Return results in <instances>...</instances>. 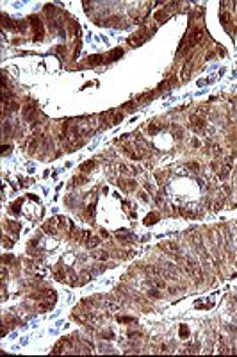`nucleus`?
<instances>
[{"label": "nucleus", "mask_w": 237, "mask_h": 357, "mask_svg": "<svg viewBox=\"0 0 237 357\" xmlns=\"http://www.w3.org/2000/svg\"><path fill=\"white\" fill-rule=\"evenodd\" d=\"M184 270H186V273L189 275V277H193V279H196L198 282L202 280V268H200V264L196 263L193 257H184Z\"/></svg>", "instance_id": "1"}, {"label": "nucleus", "mask_w": 237, "mask_h": 357, "mask_svg": "<svg viewBox=\"0 0 237 357\" xmlns=\"http://www.w3.org/2000/svg\"><path fill=\"white\" fill-rule=\"evenodd\" d=\"M29 20H31V25H32V29H34L36 39H41L43 38V23H41V20H39L38 16H31Z\"/></svg>", "instance_id": "2"}, {"label": "nucleus", "mask_w": 237, "mask_h": 357, "mask_svg": "<svg viewBox=\"0 0 237 357\" xmlns=\"http://www.w3.org/2000/svg\"><path fill=\"white\" fill-rule=\"evenodd\" d=\"M205 125H207V122L203 118H200L198 115L191 118V127H193V130H196V132H202L205 129Z\"/></svg>", "instance_id": "3"}, {"label": "nucleus", "mask_w": 237, "mask_h": 357, "mask_svg": "<svg viewBox=\"0 0 237 357\" xmlns=\"http://www.w3.org/2000/svg\"><path fill=\"white\" fill-rule=\"evenodd\" d=\"M103 61H105V57L103 55H89V59H87V63L91 64V66H96V64H102Z\"/></svg>", "instance_id": "4"}, {"label": "nucleus", "mask_w": 237, "mask_h": 357, "mask_svg": "<svg viewBox=\"0 0 237 357\" xmlns=\"http://www.w3.org/2000/svg\"><path fill=\"white\" fill-rule=\"evenodd\" d=\"M86 243H87V246H96V245L100 243V239L94 238V236H91V234H86Z\"/></svg>", "instance_id": "5"}, {"label": "nucleus", "mask_w": 237, "mask_h": 357, "mask_svg": "<svg viewBox=\"0 0 237 357\" xmlns=\"http://www.w3.org/2000/svg\"><path fill=\"white\" fill-rule=\"evenodd\" d=\"M157 218H159V214H157V212H154V214H148V216L144 218V223H146V225H152V223H155V221H157Z\"/></svg>", "instance_id": "6"}, {"label": "nucleus", "mask_w": 237, "mask_h": 357, "mask_svg": "<svg viewBox=\"0 0 237 357\" xmlns=\"http://www.w3.org/2000/svg\"><path fill=\"white\" fill-rule=\"evenodd\" d=\"M171 130H173V136H175L176 139H178V137L182 139V134H184V130H182V129H180L178 125H171Z\"/></svg>", "instance_id": "7"}, {"label": "nucleus", "mask_w": 237, "mask_h": 357, "mask_svg": "<svg viewBox=\"0 0 237 357\" xmlns=\"http://www.w3.org/2000/svg\"><path fill=\"white\" fill-rule=\"evenodd\" d=\"M121 55H123V50H121V48H116V50H114V52L111 54L107 59H109V61H114V59H118V57H121Z\"/></svg>", "instance_id": "8"}, {"label": "nucleus", "mask_w": 237, "mask_h": 357, "mask_svg": "<svg viewBox=\"0 0 237 357\" xmlns=\"http://www.w3.org/2000/svg\"><path fill=\"white\" fill-rule=\"evenodd\" d=\"M161 129H164V125H157V123H154V125H150V127H148V132H150V134L154 136V134H157V132L161 130Z\"/></svg>", "instance_id": "9"}, {"label": "nucleus", "mask_w": 237, "mask_h": 357, "mask_svg": "<svg viewBox=\"0 0 237 357\" xmlns=\"http://www.w3.org/2000/svg\"><path fill=\"white\" fill-rule=\"evenodd\" d=\"M94 166H96V163H94V161H87V163H84V166H82V168H80V170H82L84 173H86V171H89V170H93Z\"/></svg>", "instance_id": "10"}, {"label": "nucleus", "mask_w": 237, "mask_h": 357, "mask_svg": "<svg viewBox=\"0 0 237 357\" xmlns=\"http://www.w3.org/2000/svg\"><path fill=\"white\" fill-rule=\"evenodd\" d=\"M118 321H120V323H134L135 320L132 318V316H118Z\"/></svg>", "instance_id": "11"}, {"label": "nucleus", "mask_w": 237, "mask_h": 357, "mask_svg": "<svg viewBox=\"0 0 237 357\" xmlns=\"http://www.w3.org/2000/svg\"><path fill=\"white\" fill-rule=\"evenodd\" d=\"M148 296H150V298H152V296H154V298H161L162 295H161V291H159L157 287H152V289H148Z\"/></svg>", "instance_id": "12"}, {"label": "nucleus", "mask_w": 237, "mask_h": 357, "mask_svg": "<svg viewBox=\"0 0 237 357\" xmlns=\"http://www.w3.org/2000/svg\"><path fill=\"white\" fill-rule=\"evenodd\" d=\"M20 205H21V200H16L14 204H11V211H13L14 214H18V212H20Z\"/></svg>", "instance_id": "13"}, {"label": "nucleus", "mask_w": 237, "mask_h": 357, "mask_svg": "<svg viewBox=\"0 0 237 357\" xmlns=\"http://www.w3.org/2000/svg\"><path fill=\"white\" fill-rule=\"evenodd\" d=\"M93 257H94V259H109V254H107V252H96V250H94Z\"/></svg>", "instance_id": "14"}, {"label": "nucleus", "mask_w": 237, "mask_h": 357, "mask_svg": "<svg viewBox=\"0 0 237 357\" xmlns=\"http://www.w3.org/2000/svg\"><path fill=\"white\" fill-rule=\"evenodd\" d=\"M178 332H180V337H189V329H187V325H180Z\"/></svg>", "instance_id": "15"}, {"label": "nucleus", "mask_w": 237, "mask_h": 357, "mask_svg": "<svg viewBox=\"0 0 237 357\" xmlns=\"http://www.w3.org/2000/svg\"><path fill=\"white\" fill-rule=\"evenodd\" d=\"M187 168L193 170V171H200V164L196 161H191V163H187Z\"/></svg>", "instance_id": "16"}, {"label": "nucleus", "mask_w": 237, "mask_h": 357, "mask_svg": "<svg viewBox=\"0 0 237 357\" xmlns=\"http://www.w3.org/2000/svg\"><path fill=\"white\" fill-rule=\"evenodd\" d=\"M7 227H9V231H13V232L20 231V223H14V221H9V223H7Z\"/></svg>", "instance_id": "17"}, {"label": "nucleus", "mask_w": 237, "mask_h": 357, "mask_svg": "<svg viewBox=\"0 0 237 357\" xmlns=\"http://www.w3.org/2000/svg\"><path fill=\"white\" fill-rule=\"evenodd\" d=\"M54 277H55V280H64V272L62 270H57V272L54 273Z\"/></svg>", "instance_id": "18"}, {"label": "nucleus", "mask_w": 237, "mask_h": 357, "mask_svg": "<svg viewBox=\"0 0 237 357\" xmlns=\"http://www.w3.org/2000/svg\"><path fill=\"white\" fill-rule=\"evenodd\" d=\"M84 182H86V177H80V175H79V177H75V182H73V184L79 186V184H84Z\"/></svg>", "instance_id": "19"}, {"label": "nucleus", "mask_w": 237, "mask_h": 357, "mask_svg": "<svg viewBox=\"0 0 237 357\" xmlns=\"http://www.w3.org/2000/svg\"><path fill=\"white\" fill-rule=\"evenodd\" d=\"M102 337H103V339H113V337H114V334H113V332H111V330H109V332H103V334H102Z\"/></svg>", "instance_id": "20"}, {"label": "nucleus", "mask_w": 237, "mask_h": 357, "mask_svg": "<svg viewBox=\"0 0 237 357\" xmlns=\"http://www.w3.org/2000/svg\"><path fill=\"white\" fill-rule=\"evenodd\" d=\"M55 50H57V54H59L61 57H64V50H66V47H57Z\"/></svg>", "instance_id": "21"}, {"label": "nucleus", "mask_w": 237, "mask_h": 357, "mask_svg": "<svg viewBox=\"0 0 237 357\" xmlns=\"http://www.w3.org/2000/svg\"><path fill=\"white\" fill-rule=\"evenodd\" d=\"M120 186H121V188H127V184H125V182H120ZM134 186H135L134 182H130V184H128V188H134Z\"/></svg>", "instance_id": "22"}]
</instances>
